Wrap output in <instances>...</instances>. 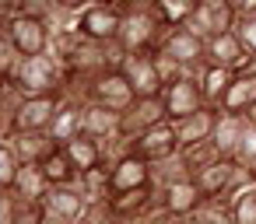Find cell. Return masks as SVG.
<instances>
[{
    "mask_svg": "<svg viewBox=\"0 0 256 224\" xmlns=\"http://www.w3.org/2000/svg\"><path fill=\"white\" fill-rule=\"evenodd\" d=\"M235 35H238V42L246 46V53L256 63V18H238L235 21Z\"/></svg>",
    "mask_w": 256,
    "mask_h": 224,
    "instance_id": "cell-38",
    "label": "cell"
},
{
    "mask_svg": "<svg viewBox=\"0 0 256 224\" xmlns=\"http://www.w3.org/2000/svg\"><path fill=\"white\" fill-rule=\"evenodd\" d=\"M42 214H46V210H42ZM42 224H74V221H64V217H50V214H46V221H42Z\"/></svg>",
    "mask_w": 256,
    "mask_h": 224,
    "instance_id": "cell-45",
    "label": "cell"
},
{
    "mask_svg": "<svg viewBox=\"0 0 256 224\" xmlns=\"http://www.w3.org/2000/svg\"><path fill=\"white\" fill-rule=\"evenodd\" d=\"M162 102H165L168 123H179V119H186V116H193V112H200V109L207 105V102H204V91H200L196 74H190V77H182V81L168 84V88L162 91Z\"/></svg>",
    "mask_w": 256,
    "mask_h": 224,
    "instance_id": "cell-12",
    "label": "cell"
},
{
    "mask_svg": "<svg viewBox=\"0 0 256 224\" xmlns=\"http://www.w3.org/2000/svg\"><path fill=\"white\" fill-rule=\"evenodd\" d=\"M64 151H67L70 165L78 168V179L102 168V147H98V140H92V137H74L70 144H64Z\"/></svg>",
    "mask_w": 256,
    "mask_h": 224,
    "instance_id": "cell-25",
    "label": "cell"
},
{
    "mask_svg": "<svg viewBox=\"0 0 256 224\" xmlns=\"http://www.w3.org/2000/svg\"><path fill=\"white\" fill-rule=\"evenodd\" d=\"M130 154H137L148 165H158V161L179 154V133H176V126L172 123H158L154 130L140 133L137 140H130Z\"/></svg>",
    "mask_w": 256,
    "mask_h": 224,
    "instance_id": "cell-11",
    "label": "cell"
},
{
    "mask_svg": "<svg viewBox=\"0 0 256 224\" xmlns=\"http://www.w3.org/2000/svg\"><path fill=\"white\" fill-rule=\"evenodd\" d=\"M120 21H123V11L116 4H102V0H95L92 7H84L78 18H74V28L78 35L98 42V46H112L120 39Z\"/></svg>",
    "mask_w": 256,
    "mask_h": 224,
    "instance_id": "cell-4",
    "label": "cell"
},
{
    "mask_svg": "<svg viewBox=\"0 0 256 224\" xmlns=\"http://www.w3.org/2000/svg\"><path fill=\"white\" fill-rule=\"evenodd\" d=\"M204 63H207V67H221V70L238 74V70H246V67L252 63V56L246 53V46L238 42V35H235V32H224V35L207 39Z\"/></svg>",
    "mask_w": 256,
    "mask_h": 224,
    "instance_id": "cell-13",
    "label": "cell"
},
{
    "mask_svg": "<svg viewBox=\"0 0 256 224\" xmlns=\"http://www.w3.org/2000/svg\"><path fill=\"white\" fill-rule=\"evenodd\" d=\"M0 14L11 18V14H14V0H0Z\"/></svg>",
    "mask_w": 256,
    "mask_h": 224,
    "instance_id": "cell-44",
    "label": "cell"
},
{
    "mask_svg": "<svg viewBox=\"0 0 256 224\" xmlns=\"http://www.w3.org/2000/svg\"><path fill=\"white\" fill-rule=\"evenodd\" d=\"M78 189L88 203H109L112 200V182H109V172L98 168V172H88L78 179Z\"/></svg>",
    "mask_w": 256,
    "mask_h": 224,
    "instance_id": "cell-30",
    "label": "cell"
},
{
    "mask_svg": "<svg viewBox=\"0 0 256 224\" xmlns=\"http://www.w3.org/2000/svg\"><path fill=\"white\" fill-rule=\"evenodd\" d=\"M109 182H112V196L116 193H130V189H144V186H151V165L140 161L137 154H126L109 172Z\"/></svg>",
    "mask_w": 256,
    "mask_h": 224,
    "instance_id": "cell-19",
    "label": "cell"
},
{
    "mask_svg": "<svg viewBox=\"0 0 256 224\" xmlns=\"http://www.w3.org/2000/svg\"><path fill=\"white\" fill-rule=\"evenodd\" d=\"M134 88L126 84V77L120 74V70H106V74H98V77H92L88 81V88H84V102H95V105H106V109H112V112H126L130 105H134Z\"/></svg>",
    "mask_w": 256,
    "mask_h": 224,
    "instance_id": "cell-6",
    "label": "cell"
},
{
    "mask_svg": "<svg viewBox=\"0 0 256 224\" xmlns=\"http://www.w3.org/2000/svg\"><path fill=\"white\" fill-rule=\"evenodd\" d=\"M8 144L14 147L22 165H42V158L56 147L50 133H8Z\"/></svg>",
    "mask_w": 256,
    "mask_h": 224,
    "instance_id": "cell-23",
    "label": "cell"
},
{
    "mask_svg": "<svg viewBox=\"0 0 256 224\" xmlns=\"http://www.w3.org/2000/svg\"><path fill=\"white\" fill-rule=\"evenodd\" d=\"M18 168H22V161H18L14 147H11L8 137H4V140H0V189H11V186H14Z\"/></svg>",
    "mask_w": 256,
    "mask_h": 224,
    "instance_id": "cell-35",
    "label": "cell"
},
{
    "mask_svg": "<svg viewBox=\"0 0 256 224\" xmlns=\"http://www.w3.org/2000/svg\"><path fill=\"white\" fill-rule=\"evenodd\" d=\"M158 123H168L165 102L162 98H134V105L126 112H120V137L137 140L140 133L154 130Z\"/></svg>",
    "mask_w": 256,
    "mask_h": 224,
    "instance_id": "cell-10",
    "label": "cell"
},
{
    "mask_svg": "<svg viewBox=\"0 0 256 224\" xmlns=\"http://www.w3.org/2000/svg\"><path fill=\"white\" fill-rule=\"evenodd\" d=\"M190 179H193V175H190L182 154H172V158L151 165V186H154V193H158V189H168V186H176V182H190Z\"/></svg>",
    "mask_w": 256,
    "mask_h": 224,
    "instance_id": "cell-28",
    "label": "cell"
},
{
    "mask_svg": "<svg viewBox=\"0 0 256 224\" xmlns=\"http://www.w3.org/2000/svg\"><path fill=\"white\" fill-rule=\"evenodd\" d=\"M8 39H11L18 60H32V56L50 53V46H53V28H50L46 18H36V14H11V18H8Z\"/></svg>",
    "mask_w": 256,
    "mask_h": 224,
    "instance_id": "cell-3",
    "label": "cell"
},
{
    "mask_svg": "<svg viewBox=\"0 0 256 224\" xmlns=\"http://www.w3.org/2000/svg\"><path fill=\"white\" fill-rule=\"evenodd\" d=\"M154 200H158L165 210H172L176 217H193V210L204 203V196H200V189H196L193 179H190V182H176V186H168V189H158Z\"/></svg>",
    "mask_w": 256,
    "mask_h": 224,
    "instance_id": "cell-21",
    "label": "cell"
},
{
    "mask_svg": "<svg viewBox=\"0 0 256 224\" xmlns=\"http://www.w3.org/2000/svg\"><path fill=\"white\" fill-rule=\"evenodd\" d=\"M56 4V11H64V14H81L84 7H92L95 0H53Z\"/></svg>",
    "mask_w": 256,
    "mask_h": 224,
    "instance_id": "cell-41",
    "label": "cell"
},
{
    "mask_svg": "<svg viewBox=\"0 0 256 224\" xmlns=\"http://www.w3.org/2000/svg\"><path fill=\"white\" fill-rule=\"evenodd\" d=\"M218 119H221V109L204 105L200 112H193V116H186V119L172 123V126H176V133H179V147H193V144L210 140V137H214V126H218Z\"/></svg>",
    "mask_w": 256,
    "mask_h": 224,
    "instance_id": "cell-15",
    "label": "cell"
},
{
    "mask_svg": "<svg viewBox=\"0 0 256 224\" xmlns=\"http://www.w3.org/2000/svg\"><path fill=\"white\" fill-rule=\"evenodd\" d=\"M11 77L22 84V91L28 98H36V95H64V88H67L64 63L53 53H42V56H32V60H18Z\"/></svg>",
    "mask_w": 256,
    "mask_h": 224,
    "instance_id": "cell-2",
    "label": "cell"
},
{
    "mask_svg": "<svg viewBox=\"0 0 256 224\" xmlns=\"http://www.w3.org/2000/svg\"><path fill=\"white\" fill-rule=\"evenodd\" d=\"M50 137H53L56 147H64V144H70L74 137H81V102H78V98L64 95V102H60V109H56V119H53V126H50Z\"/></svg>",
    "mask_w": 256,
    "mask_h": 224,
    "instance_id": "cell-22",
    "label": "cell"
},
{
    "mask_svg": "<svg viewBox=\"0 0 256 224\" xmlns=\"http://www.w3.org/2000/svg\"><path fill=\"white\" fill-rule=\"evenodd\" d=\"M179 154H182V161H186V168H190L193 179H196L204 168H210L214 161H221L214 140H204V144H193V147H179Z\"/></svg>",
    "mask_w": 256,
    "mask_h": 224,
    "instance_id": "cell-32",
    "label": "cell"
},
{
    "mask_svg": "<svg viewBox=\"0 0 256 224\" xmlns=\"http://www.w3.org/2000/svg\"><path fill=\"white\" fill-rule=\"evenodd\" d=\"M60 102H64V95H36V98H25V105L18 109V116H14V123H11L8 133H50Z\"/></svg>",
    "mask_w": 256,
    "mask_h": 224,
    "instance_id": "cell-9",
    "label": "cell"
},
{
    "mask_svg": "<svg viewBox=\"0 0 256 224\" xmlns=\"http://www.w3.org/2000/svg\"><path fill=\"white\" fill-rule=\"evenodd\" d=\"M120 133V112L95 105V102H81V137L92 140H109Z\"/></svg>",
    "mask_w": 256,
    "mask_h": 224,
    "instance_id": "cell-17",
    "label": "cell"
},
{
    "mask_svg": "<svg viewBox=\"0 0 256 224\" xmlns=\"http://www.w3.org/2000/svg\"><path fill=\"white\" fill-rule=\"evenodd\" d=\"M102 4H116V7H126V4H134V0H102Z\"/></svg>",
    "mask_w": 256,
    "mask_h": 224,
    "instance_id": "cell-46",
    "label": "cell"
},
{
    "mask_svg": "<svg viewBox=\"0 0 256 224\" xmlns=\"http://www.w3.org/2000/svg\"><path fill=\"white\" fill-rule=\"evenodd\" d=\"M235 161H242L246 168H256V126L249 119H246V133H242V147H238Z\"/></svg>",
    "mask_w": 256,
    "mask_h": 224,
    "instance_id": "cell-37",
    "label": "cell"
},
{
    "mask_svg": "<svg viewBox=\"0 0 256 224\" xmlns=\"http://www.w3.org/2000/svg\"><path fill=\"white\" fill-rule=\"evenodd\" d=\"M196 81H200L204 102H207V105H214V109H221V102H224V95H228V88H232L235 74H232V70H221V67H207V63H204V70L196 74Z\"/></svg>",
    "mask_w": 256,
    "mask_h": 224,
    "instance_id": "cell-26",
    "label": "cell"
},
{
    "mask_svg": "<svg viewBox=\"0 0 256 224\" xmlns=\"http://www.w3.org/2000/svg\"><path fill=\"white\" fill-rule=\"evenodd\" d=\"M25 91H22V84L8 74V77H0V126H4V133L11 130V123H14V116H18V109L25 105Z\"/></svg>",
    "mask_w": 256,
    "mask_h": 224,
    "instance_id": "cell-29",
    "label": "cell"
},
{
    "mask_svg": "<svg viewBox=\"0 0 256 224\" xmlns=\"http://www.w3.org/2000/svg\"><path fill=\"white\" fill-rule=\"evenodd\" d=\"M190 224H235L232 221V203H224V200H204L193 210Z\"/></svg>",
    "mask_w": 256,
    "mask_h": 224,
    "instance_id": "cell-33",
    "label": "cell"
},
{
    "mask_svg": "<svg viewBox=\"0 0 256 224\" xmlns=\"http://www.w3.org/2000/svg\"><path fill=\"white\" fill-rule=\"evenodd\" d=\"M56 11L53 0H14V14H36V18H50Z\"/></svg>",
    "mask_w": 256,
    "mask_h": 224,
    "instance_id": "cell-39",
    "label": "cell"
},
{
    "mask_svg": "<svg viewBox=\"0 0 256 224\" xmlns=\"http://www.w3.org/2000/svg\"><path fill=\"white\" fill-rule=\"evenodd\" d=\"M235 18H256V0H228Z\"/></svg>",
    "mask_w": 256,
    "mask_h": 224,
    "instance_id": "cell-43",
    "label": "cell"
},
{
    "mask_svg": "<svg viewBox=\"0 0 256 224\" xmlns=\"http://www.w3.org/2000/svg\"><path fill=\"white\" fill-rule=\"evenodd\" d=\"M154 203V186H144V189H130V193H116L109 200V210L116 214V221L123 224H137Z\"/></svg>",
    "mask_w": 256,
    "mask_h": 224,
    "instance_id": "cell-20",
    "label": "cell"
},
{
    "mask_svg": "<svg viewBox=\"0 0 256 224\" xmlns=\"http://www.w3.org/2000/svg\"><path fill=\"white\" fill-rule=\"evenodd\" d=\"M120 74L126 77V84L134 88L137 98H162V91H165V84L158 77L154 53H130V56H123Z\"/></svg>",
    "mask_w": 256,
    "mask_h": 224,
    "instance_id": "cell-7",
    "label": "cell"
},
{
    "mask_svg": "<svg viewBox=\"0 0 256 224\" xmlns=\"http://www.w3.org/2000/svg\"><path fill=\"white\" fill-rule=\"evenodd\" d=\"M8 74H11V67H8L4 60H0V77H8Z\"/></svg>",
    "mask_w": 256,
    "mask_h": 224,
    "instance_id": "cell-47",
    "label": "cell"
},
{
    "mask_svg": "<svg viewBox=\"0 0 256 224\" xmlns=\"http://www.w3.org/2000/svg\"><path fill=\"white\" fill-rule=\"evenodd\" d=\"M154 63H158V77H162V84H165V88H168V84H176V81H182V77H190V70H186L182 63H176L172 56L154 53Z\"/></svg>",
    "mask_w": 256,
    "mask_h": 224,
    "instance_id": "cell-36",
    "label": "cell"
},
{
    "mask_svg": "<svg viewBox=\"0 0 256 224\" xmlns=\"http://www.w3.org/2000/svg\"><path fill=\"white\" fill-rule=\"evenodd\" d=\"M42 221H46L42 207H22V214H18L14 224H42Z\"/></svg>",
    "mask_w": 256,
    "mask_h": 224,
    "instance_id": "cell-42",
    "label": "cell"
},
{
    "mask_svg": "<svg viewBox=\"0 0 256 224\" xmlns=\"http://www.w3.org/2000/svg\"><path fill=\"white\" fill-rule=\"evenodd\" d=\"M232 221L235 224H256V182L232 200Z\"/></svg>",
    "mask_w": 256,
    "mask_h": 224,
    "instance_id": "cell-34",
    "label": "cell"
},
{
    "mask_svg": "<svg viewBox=\"0 0 256 224\" xmlns=\"http://www.w3.org/2000/svg\"><path fill=\"white\" fill-rule=\"evenodd\" d=\"M50 189L53 186H50V179L42 175L39 165H22L18 175H14V186H11V193L18 196L22 207H42L46 196H50Z\"/></svg>",
    "mask_w": 256,
    "mask_h": 224,
    "instance_id": "cell-16",
    "label": "cell"
},
{
    "mask_svg": "<svg viewBox=\"0 0 256 224\" xmlns=\"http://www.w3.org/2000/svg\"><path fill=\"white\" fill-rule=\"evenodd\" d=\"M252 109H256V63H249L246 70L235 74V81L221 102V112H228V116H249Z\"/></svg>",
    "mask_w": 256,
    "mask_h": 224,
    "instance_id": "cell-14",
    "label": "cell"
},
{
    "mask_svg": "<svg viewBox=\"0 0 256 224\" xmlns=\"http://www.w3.org/2000/svg\"><path fill=\"white\" fill-rule=\"evenodd\" d=\"M140 4H154V0H140Z\"/></svg>",
    "mask_w": 256,
    "mask_h": 224,
    "instance_id": "cell-50",
    "label": "cell"
},
{
    "mask_svg": "<svg viewBox=\"0 0 256 224\" xmlns=\"http://www.w3.org/2000/svg\"><path fill=\"white\" fill-rule=\"evenodd\" d=\"M123 11V21H120V39L116 46L130 56V53H154L168 32V25L154 14L151 4H140V0H134V4L120 7Z\"/></svg>",
    "mask_w": 256,
    "mask_h": 224,
    "instance_id": "cell-1",
    "label": "cell"
},
{
    "mask_svg": "<svg viewBox=\"0 0 256 224\" xmlns=\"http://www.w3.org/2000/svg\"><path fill=\"white\" fill-rule=\"evenodd\" d=\"M42 210L50 214V217H64V221H81V214L88 210V200L81 196V189H78V182L74 186H53L50 189V196H46V203H42Z\"/></svg>",
    "mask_w": 256,
    "mask_h": 224,
    "instance_id": "cell-18",
    "label": "cell"
},
{
    "mask_svg": "<svg viewBox=\"0 0 256 224\" xmlns=\"http://www.w3.org/2000/svg\"><path fill=\"white\" fill-rule=\"evenodd\" d=\"M242 133H246V116H228V112H221V119H218L210 140H214V147H218L221 158H235L238 147H242Z\"/></svg>",
    "mask_w": 256,
    "mask_h": 224,
    "instance_id": "cell-24",
    "label": "cell"
},
{
    "mask_svg": "<svg viewBox=\"0 0 256 224\" xmlns=\"http://www.w3.org/2000/svg\"><path fill=\"white\" fill-rule=\"evenodd\" d=\"M42 175L50 179V186H74L78 182V168L70 165V158H67V151L64 147H53L46 158H42Z\"/></svg>",
    "mask_w": 256,
    "mask_h": 224,
    "instance_id": "cell-27",
    "label": "cell"
},
{
    "mask_svg": "<svg viewBox=\"0 0 256 224\" xmlns=\"http://www.w3.org/2000/svg\"><path fill=\"white\" fill-rule=\"evenodd\" d=\"M4 32H8V18H4V14H0V35H4Z\"/></svg>",
    "mask_w": 256,
    "mask_h": 224,
    "instance_id": "cell-48",
    "label": "cell"
},
{
    "mask_svg": "<svg viewBox=\"0 0 256 224\" xmlns=\"http://www.w3.org/2000/svg\"><path fill=\"white\" fill-rule=\"evenodd\" d=\"M204 49H207V39H200L193 28L179 25V28H168V32H165V39H162V46H158L154 53L172 56V60L182 63L190 74H200V70H204Z\"/></svg>",
    "mask_w": 256,
    "mask_h": 224,
    "instance_id": "cell-5",
    "label": "cell"
},
{
    "mask_svg": "<svg viewBox=\"0 0 256 224\" xmlns=\"http://www.w3.org/2000/svg\"><path fill=\"white\" fill-rule=\"evenodd\" d=\"M22 214V203L11 189H0V224H14Z\"/></svg>",
    "mask_w": 256,
    "mask_h": 224,
    "instance_id": "cell-40",
    "label": "cell"
},
{
    "mask_svg": "<svg viewBox=\"0 0 256 224\" xmlns=\"http://www.w3.org/2000/svg\"><path fill=\"white\" fill-rule=\"evenodd\" d=\"M154 14L168 25V28H179V25H186L190 18H193V11H196V0H154Z\"/></svg>",
    "mask_w": 256,
    "mask_h": 224,
    "instance_id": "cell-31",
    "label": "cell"
},
{
    "mask_svg": "<svg viewBox=\"0 0 256 224\" xmlns=\"http://www.w3.org/2000/svg\"><path fill=\"white\" fill-rule=\"evenodd\" d=\"M4 137H8V133H4V126H0V140H4Z\"/></svg>",
    "mask_w": 256,
    "mask_h": 224,
    "instance_id": "cell-49",
    "label": "cell"
},
{
    "mask_svg": "<svg viewBox=\"0 0 256 224\" xmlns=\"http://www.w3.org/2000/svg\"><path fill=\"white\" fill-rule=\"evenodd\" d=\"M235 11L228 0H196V11L186 21V28H193L200 39H214L224 32H235Z\"/></svg>",
    "mask_w": 256,
    "mask_h": 224,
    "instance_id": "cell-8",
    "label": "cell"
}]
</instances>
